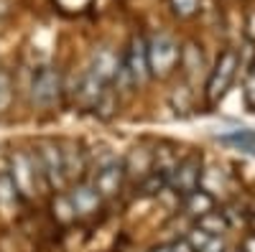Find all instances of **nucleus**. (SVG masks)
I'll use <instances>...</instances> for the list:
<instances>
[{"label":"nucleus","instance_id":"f257e3e1","mask_svg":"<svg viewBox=\"0 0 255 252\" xmlns=\"http://www.w3.org/2000/svg\"><path fill=\"white\" fill-rule=\"evenodd\" d=\"M8 173L18 188V194L23 199H33L38 194V176L44 178L41 173V166H38V158L36 153L31 151H13L10 158H8Z\"/></svg>","mask_w":255,"mask_h":252},{"label":"nucleus","instance_id":"f03ea898","mask_svg":"<svg viewBox=\"0 0 255 252\" xmlns=\"http://www.w3.org/2000/svg\"><path fill=\"white\" fill-rule=\"evenodd\" d=\"M181 49L168 33H156L148 41V67L151 77H168L179 64Z\"/></svg>","mask_w":255,"mask_h":252},{"label":"nucleus","instance_id":"7ed1b4c3","mask_svg":"<svg viewBox=\"0 0 255 252\" xmlns=\"http://www.w3.org/2000/svg\"><path fill=\"white\" fill-rule=\"evenodd\" d=\"M61 74L56 67L46 64V67H38L33 72V79H31V102L41 110H51L54 104L59 102L61 97Z\"/></svg>","mask_w":255,"mask_h":252},{"label":"nucleus","instance_id":"20e7f679","mask_svg":"<svg viewBox=\"0 0 255 252\" xmlns=\"http://www.w3.org/2000/svg\"><path fill=\"white\" fill-rule=\"evenodd\" d=\"M36 158L41 166V173H44V181L54 188V191H67V173H64V161H61V148L59 143L46 138L36 145Z\"/></svg>","mask_w":255,"mask_h":252},{"label":"nucleus","instance_id":"39448f33","mask_svg":"<svg viewBox=\"0 0 255 252\" xmlns=\"http://www.w3.org/2000/svg\"><path fill=\"white\" fill-rule=\"evenodd\" d=\"M235 72H238V54L232 49L220 54L215 69H212V74L207 79V99L209 102H220L225 97V92L230 89L232 79H235Z\"/></svg>","mask_w":255,"mask_h":252},{"label":"nucleus","instance_id":"423d86ee","mask_svg":"<svg viewBox=\"0 0 255 252\" xmlns=\"http://www.w3.org/2000/svg\"><path fill=\"white\" fill-rule=\"evenodd\" d=\"M123 181H125V168H123V161L118 158H105L100 166H97V173L92 178V186L97 188V194L102 199H110L115 196L120 188H123Z\"/></svg>","mask_w":255,"mask_h":252},{"label":"nucleus","instance_id":"0eeeda50","mask_svg":"<svg viewBox=\"0 0 255 252\" xmlns=\"http://www.w3.org/2000/svg\"><path fill=\"white\" fill-rule=\"evenodd\" d=\"M199 176H202V161L191 156V158H184L179 163V168L171 173V178H168V186H171L179 196H186V194L199 188Z\"/></svg>","mask_w":255,"mask_h":252},{"label":"nucleus","instance_id":"6e6552de","mask_svg":"<svg viewBox=\"0 0 255 252\" xmlns=\"http://www.w3.org/2000/svg\"><path fill=\"white\" fill-rule=\"evenodd\" d=\"M123 61H125V67H128V72H130L135 84H145L148 79H151V67H148V44L140 36H135L130 41V46H128V54H125Z\"/></svg>","mask_w":255,"mask_h":252},{"label":"nucleus","instance_id":"1a4fd4ad","mask_svg":"<svg viewBox=\"0 0 255 252\" xmlns=\"http://www.w3.org/2000/svg\"><path fill=\"white\" fill-rule=\"evenodd\" d=\"M69 201L74 206L77 217H90V214H95L100 209L102 196L97 194V188L92 186V181H77L69 188Z\"/></svg>","mask_w":255,"mask_h":252},{"label":"nucleus","instance_id":"9d476101","mask_svg":"<svg viewBox=\"0 0 255 252\" xmlns=\"http://www.w3.org/2000/svg\"><path fill=\"white\" fill-rule=\"evenodd\" d=\"M61 148V161H64V173H67L69 183H77L84 171H87V161H84V151L77 140H61L59 143Z\"/></svg>","mask_w":255,"mask_h":252},{"label":"nucleus","instance_id":"9b49d317","mask_svg":"<svg viewBox=\"0 0 255 252\" xmlns=\"http://www.w3.org/2000/svg\"><path fill=\"white\" fill-rule=\"evenodd\" d=\"M105 89H108V84H105L97 74L92 72H84V77L79 79V89H77V97L79 102L84 104V107L95 110V104L100 102V97L105 94Z\"/></svg>","mask_w":255,"mask_h":252},{"label":"nucleus","instance_id":"f8f14e48","mask_svg":"<svg viewBox=\"0 0 255 252\" xmlns=\"http://www.w3.org/2000/svg\"><path fill=\"white\" fill-rule=\"evenodd\" d=\"M118 67H120V59L115 56V51L113 49H100L95 54V59H92L90 72L97 74L105 84H110L115 79V74H118Z\"/></svg>","mask_w":255,"mask_h":252},{"label":"nucleus","instance_id":"ddd939ff","mask_svg":"<svg viewBox=\"0 0 255 252\" xmlns=\"http://www.w3.org/2000/svg\"><path fill=\"white\" fill-rule=\"evenodd\" d=\"M123 168H125V176H148L153 171V151L148 148H133L130 156L123 161Z\"/></svg>","mask_w":255,"mask_h":252},{"label":"nucleus","instance_id":"4468645a","mask_svg":"<svg viewBox=\"0 0 255 252\" xmlns=\"http://www.w3.org/2000/svg\"><path fill=\"white\" fill-rule=\"evenodd\" d=\"M227 186H230V181H227L222 168H217V166L202 168V176H199V188H202V191H207V194H212L217 199V194L227 191Z\"/></svg>","mask_w":255,"mask_h":252},{"label":"nucleus","instance_id":"2eb2a0df","mask_svg":"<svg viewBox=\"0 0 255 252\" xmlns=\"http://www.w3.org/2000/svg\"><path fill=\"white\" fill-rule=\"evenodd\" d=\"M184 209H186L189 217L199 219V217H204L207 212H212V209H215V196L207 194V191H202V188H197V191H191V194L184 196Z\"/></svg>","mask_w":255,"mask_h":252},{"label":"nucleus","instance_id":"dca6fc26","mask_svg":"<svg viewBox=\"0 0 255 252\" xmlns=\"http://www.w3.org/2000/svg\"><path fill=\"white\" fill-rule=\"evenodd\" d=\"M20 199H23V196L18 194V188H15L10 173L8 171L0 173V214H13Z\"/></svg>","mask_w":255,"mask_h":252},{"label":"nucleus","instance_id":"f3484780","mask_svg":"<svg viewBox=\"0 0 255 252\" xmlns=\"http://www.w3.org/2000/svg\"><path fill=\"white\" fill-rule=\"evenodd\" d=\"M186 242L191 245V250H194V252H227L222 237L207 235V232H202V229H191Z\"/></svg>","mask_w":255,"mask_h":252},{"label":"nucleus","instance_id":"a211bd4d","mask_svg":"<svg viewBox=\"0 0 255 252\" xmlns=\"http://www.w3.org/2000/svg\"><path fill=\"white\" fill-rule=\"evenodd\" d=\"M197 229H202V232H207V235L222 237V232L227 229V219H225V214L220 212V209H212V212H207L204 217L197 219Z\"/></svg>","mask_w":255,"mask_h":252},{"label":"nucleus","instance_id":"6ab92c4d","mask_svg":"<svg viewBox=\"0 0 255 252\" xmlns=\"http://www.w3.org/2000/svg\"><path fill=\"white\" fill-rule=\"evenodd\" d=\"M166 186H168V178L163 173H158V171H151L148 176H143V181H140V194L143 196H158Z\"/></svg>","mask_w":255,"mask_h":252},{"label":"nucleus","instance_id":"aec40b11","mask_svg":"<svg viewBox=\"0 0 255 252\" xmlns=\"http://www.w3.org/2000/svg\"><path fill=\"white\" fill-rule=\"evenodd\" d=\"M179 61H181V67H184L186 74H197V72L202 69V51H199L194 44H186V46L181 49Z\"/></svg>","mask_w":255,"mask_h":252},{"label":"nucleus","instance_id":"412c9836","mask_svg":"<svg viewBox=\"0 0 255 252\" xmlns=\"http://www.w3.org/2000/svg\"><path fill=\"white\" fill-rule=\"evenodd\" d=\"M54 217H56V222H61V224H69V222H74L77 219V214H74V206H72V201H69V194H59L56 199H54Z\"/></svg>","mask_w":255,"mask_h":252},{"label":"nucleus","instance_id":"4be33fe9","mask_svg":"<svg viewBox=\"0 0 255 252\" xmlns=\"http://www.w3.org/2000/svg\"><path fill=\"white\" fill-rule=\"evenodd\" d=\"M13 104V77L10 72L0 69V115H5Z\"/></svg>","mask_w":255,"mask_h":252},{"label":"nucleus","instance_id":"5701e85b","mask_svg":"<svg viewBox=\"0 0 255 252\" xmlns=\"http://www.w3.org/2000/svg\"><path fill=\"white\" fill-rule=\"evenodd\" d=\"M243 94H245V102H248V107H255V61L248 67L245 72V82H243Z\"/></svg>","mask_w":255,"mask_h":252},{"label":"nucleus","instance_id":"b1692460","mask_svg":"<svg viewBox=\"0 0 255 252\" xmlns=\"http://www.w3.org/2000/svg\"><path fill=\"white\" fill-rule=\"evenodd\" d=\"M171 8L176 15L181 18H189V15H194L197 8H199V0H171Z\"/></svg>","mask_w":255,"mask_h":252},{"label":"nucleus","instance_id":"393cba45","mask_svg":"<svg viewBox=\"0 0 255 252\" xmlns=\"http://www.w3.org/2000/svg\"><path fill=\"white\" fill-rule=\"evenodd\" d=\"M171 252H194V250H191V245L186 240H179V242L171 245Z\"/></svg>","mask_w":255,"mask_h":252},{"label":"nucleus","instance_id":"a878e982","mask_svg":"<svg viewBox=\"0 0 255 252\" xmlns=\"http://www.w3.org/2000/svg\"><path fill=\"white\" fill-rule=\"evenodd\" d=\"M243 252H255V235L245 237V242H243Z\"/></svg>","mask_w":255,"mask_h":252},{"label":"nucleus","instance_id":"bb28decb","mask_svg":"<svg viewBox=\"0 0 255 252\" xmlns=\"http://www.w3.org/2000/svg\"><path fill=\"white\" fill-rule=\"evenodd\" d=\"M248 33H250V38L255 41V13L248 15Z\"/></svg>","mask_w":255,"mask_h":252},{"label":"nucleus","instance_id":"cd10ccee","mask_svg":"<svg viewBox=\"0 0 255 252\" xmlns=\"http://www.w3.org/2000/svg\"><path fill=\"white\" fill-rule=\"evenodd\" d=\"M151 252H171V245H161V247H153Z\"/></svg>","mask_w":255,"mask_h":252},{"label":"nucleus","instance_id":"c85d7f7f","mask_svg":"<svg viewBox=\"0 0 255 252\" xmlns=\"http://www.w3.org/2000/svg\"><path fill=\"white\" fill-rule=\"evenodd\" d=\"M230 252H243V250H230Z\"/></svg>","mask_w":255,"mask_h":252},{"label":"nucleus","instance_id":"c756f323","mask_svg":"<svg viewBox=\"0 0 255 252\" xmlns=\"http://www.w3.org/2000/svg\"><path fill=\"white\" fill-rule=\"evenodd\" d=\"M253 229H255V217H253Z\"/></svg>","mask_w":255,"mask_h":252}]
</instances>
